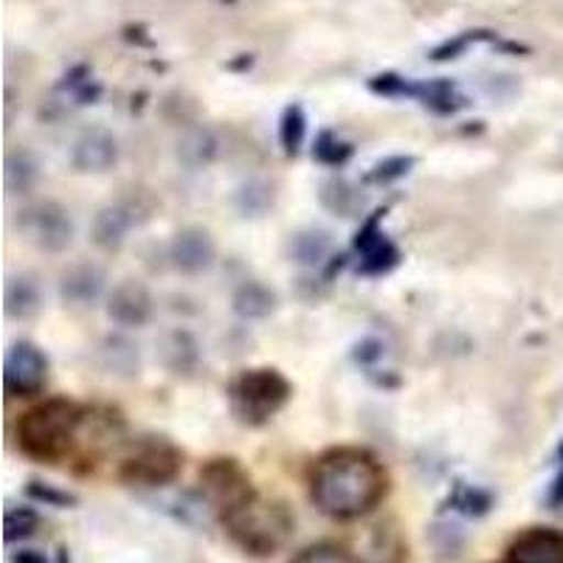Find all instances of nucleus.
<instances>
[{"mask_svg": "<svg viewBox=\"0 0 563 563\" xmlns=\"http://www.w3.org/2000/svg\"><path fill=\"white\" fill-rule=\"evenodd\" d=\"M384 496V467L364 451H330L316 462L313 474H310V499L330 519H361L375 510Z\"/></svg>", "mask_w": 563, "mask_h": 563, "instance_id": "1", "label": "nucleus"}, {"mask_svg": "<svg viewBox=\"0 0 563 563\" xmlns=\"http://www.w3.org/2000/svg\"><path fill=\"white\" fill-rule=\"evenodd\" d=\"M225 532L245 555L271 558L288 544L290 532H294V516L288 507L279 501H268L263 496H251L231 507L229 512L220 516Z\"/></svg>", "mask_w": 563, "mask_h": 563, "instance_id": "2", "label": "nucleus"}, {"mask_svg": "<svg viewBox=\"0 0 563 563\" xmlns=\"http://www.w3.org/2000/svg\"><path fill=\"white\" fill-rule=\"evenodd\" d=\"M79 417H82V411L70 400H59V397L37 406V409H32L20 420V449L26 451L29 456H34V460H63L77 445Z\"/></svg>", "mask_w": 563, "mask_h": 563, "instance_id": "3", "label": "nucleus"}, {"mask_svg": "<svg viewBox=\"0 0 563 563\" xmlns=\"http://www.w3.org/2000/svg\"><path fill=\"white\" fill-rule=\"evenodd\" d=\"M229 400L240 420L263 426L290 400V384L276 369H245L231 384Z\"/></svg>", "mask_w": 563, "mask_h": 563, "instance_id": "4", "label": "nucleus"}, {"mask_svg": "<svg viewBox=\"0 0 563 563\" xmlns=\"http://www.w3.org/2000/svg\"><path fill=\"white\" fill-rule=\"evenodd\" d=\"M180 471V451L175 449L173 442L164 437H144L133 445L122 462V482L128 485H144V487H158L167 485L178 476Z\"/></svg>", "mask_w": 563, "mask_h": 563, "instance_id": "5", "label": "nucleus"}, {"mask_svg": "<svg viewBox=\"0 0 563 563\" xmlns=\"http://www.w3.org/2000/svg\"><path fill=\"white\" fill-rule=\"evenodd\" d=\"M18 229L20 234L40 251L59 254L74 243V220L68 209H63L54 200H37L18 211Z\"/></svg>", "mask_w": 563, "mask_h": 563, "instance_id": "6", "label": "nucleus"}, {"mask_svg": "<svg viewBox=\"0 0 563 563\" xmlns=\"http://www.w3.org/2000/svg\"><path fill=\"white\" fill-rule=\"evenodd\" d=\"M200 485H203V496L214 510L223 516L231 507H238L240 501L254 496L251 479L243 474V467L234 460H214L200 471Z\"/></svg>", "mask_w": 563, "mask_h": 563, "instance_id": "7", "label": "nucleus"}, {"mask_svg": "<svg viewBox=\"0 0 563 563\" xmlns=\"http://www.w3.org/2000/svg\"><path fill=\"white\" fill-rule=\"evenodd\" d=\"M350 552L358 563H404L409 544L395 519H378L352 538Z\"/></svg>", "mask_w": 563, "mask_h": 563, "instance_id": "8", "label": "nucleus"}, {"mask_svg": "<svg viewBox=\"0 0 563 563\" xmlns=\"http://www.w3.org/2000/svg\"><path fill=\"white\" fill-rule=\"evenodd\" d=\"M48 380V361L43 352L29 341H18L7 352L3 364V384H7L9 397H32Z\"/></svg>", "mask_w": 563, "mask_h": 563, "instance_id": "9", "label": "nucleus"}, {"mask_svg": "<svg viewBox=\"0 0 563 563\" xmlns=\"http://www.w3.org/2000/svg\"><path fill=\"white\" fill-rule=\"evenodd\" d=\"M214 256H218L214 240L209 231L198 229V225L180 229L169 243V260L180 274H206L214 265Z\"/></svg>", "mask_w": 563, "mask_h": 563, "instance_id": "10", "label": "nucleus"}, {"mask_svg": "<svg viewBox=\"0 0 563 563\" xmlns=\"http://www.w3.org/2000/svg\"><path fill=\"white\" fill-rule=\"evenodd\" d=\"M155 310L153 294L141 282L124 279L119 282L108 296V316L122 327H144L150 324Z\"/></svg>", "mask_w": 563, "mask_h": 563, "instance_id": "11", "label": "nucleus"}, {"mask_svg": "<svg viewBox=\"0 0 563 563\" xmlns=\"http://www.w3.org/2000/svg\"><path fill=\"white\" fill-rule=\"evenodd\" d=\"M507 563H563V532L552 527L521 532L507 550Z\"/></svg>", "mask_w": 563, "mask_h": 563, "instance_id": "12", "label": "nucleus"}, {"mask_svg": "<svg viewBox=\"0 0 563 563\" xmlns=\"http://www.w3.org/2000/svg\"><path fill=\"white\" fill-rule=\"evenodd\" d=\"M74 167L79 173H108L119 161V144L108 128H88L74 144Z\"/></svg>", "mask_w": 563, "mask_h": 563, "instance_id": "13", "label": "nucleus"}, {"mask_svg": "<svg viewBox=\"0 0 563 563\" xmlns=\"http://www.w3.org/2000/svg\"><path fill=\"white\" fill-rule=\"evenodd\" d=\"M124 434V426L122 420L110 411L102 409H93V411H82L79 417V431H77V445L82 449V454L90 456H99L104 451L115 449L119 440ZM74 445V449H77Z\"/></svg>", "mask_w": 563, "mask_h": 563, "instance_id": "14", "label": "nucleus"}, {"mask_svg": "<svg viewBox=\"0 0 563 563\" xmlns=\"http://www.w3.org/2000/svg\"><path fill=\"white\" fill-rule=\"evenodd\" d=\"M104 288H108V276H104V271L93 263L70 265V268L59 276V296H63V301L79 305V308L97 305L104 296Z\"/></svg>", "mask_w": 563, "mask_h": 563, "instance_id": "15", "label": "nucleus"}, {"mask_svg": "<svg viewBox=\"0 0 563 563\" xmlns=\"http://www.w3.org/2000/svg\"><path fill=\"white\" fill-rule=\"evenodd\" d=\"M135 225V209L124 200L102 206L93 218V243L104 251H119Z\"/></svg>", "mask_w": 563, "mask_h": 563, "instance_id": "16", "label": "nucleus"}, {"mask_svg": "<svg viewBox=\"0 0 563 563\" xmlns=\"http://www.w3.org/2000/svg\"><path fill=\"white\" fill-rule=\"evenodd\" d=\"M333 249V238L330 231L324 229H301L296 231L288 243V254L296 265H305V268H313L321 265Z\"/></svg>", "mask_w": 563, "mask_h": 563, "instance_id": "17", "label": "nucleus"}, {"mask_svg": "<svg viewBox=\"0 0 563 563\" xmlns=\"http://www.w3.org/2000/svg\"><path fill=\"white\" fill-rule=\"evenodd\" d=\"M276 301H279L276 290H271L263 282L251 279L240 285L231 305H234V313L243 316V319H265L276 310Z\"/></svg>", "mask_w": 563, "mask_h": 563, "instance_id": "18", "label": "nucleus"}, {"mask_svg": "<svg viewBox=\"0 0 563 563\" xmlns=\"http://www.w3.org/2000/svg\"><path fill=\"white\" fill-rule=\"evenodd\" d=\"M218 155V139L209 128H195L178 141V158L184 161L186 167L200 169L209 167L211 161Z\"/></svg>", "mask_w": 563, "mask_h": 563, "instance_id": "19", "label": "nucleus"}, {"mask_svg": "<svg viewBox=\"0 0 563 563\" xmlns=\"http://www.w3.org/2000/svg\"><path fill=\"white\" fill-rule=\"evenodd\" d=\"M321 203L324 209H330L333 214H341V218H352V214H358V209L364 206V198L350 180L344 178H330L321 184V192H319Z\"/></svg>", "mask_w": 563, "mask_h": 563, "instance_id": "20", "label": "nucleus"}, {"mask_svg": "<svg viewBox=\"0 0 563 563\" xmlns=\"http://www.w3.org/2000/svg\"><path fill=\"white\" fill-rule=\"evenodd\" d=\"M7 316L9 319H29L37 313L40 308V294L37 285L26 276H14L7 282Z\"/></svg>", "mask_w": 563, "mask_h": 563, "instance_id": "21", "label": "nucleus"}, {"mask_svg": "<svg viewBox=\"0 0 563 563\" xmlns=\"http://www.w3.org/2000/svg\"><path fill=\"white\" fill-rule=\"evenodd\" d=\"M409 97L422 99V104H429V108L440 110V113H454V110L462 104V99L456 97L454 82H449V79H434V82L411 85Z\"/></svg>", "mask_w": 563, "mask_h": 563, "instance_id": "22", "label": "nucleus"}, {"mask_svg": "<svg viewBox=\"0 0 563 563\" xmlns=\"http://www.w3.org/2000/svg\"><path fill=\"white\" fill-rule=\"evenodd\" d=\"M7 189L9 195H23L29 192L37 180V161L32 158V153L26 150H18V153H9L7 158Z\"/></svg>", "mask_w": 563, "mask_h": 563, "instance_id": "23", "label": "nucleus"}, {"mask_svg": "<svg viewBox=\"0 0 563 563\" xmlns=\"http://www.w3.org/2000/svg\"><path fill=\"white\" fill-rule=\"evenodd\" d=\"M305 133H308V119H305V110L299 104H290L285 108L279 119V141L282 150L288 155H296L301 147V141H305Z\"/></svg>", "mask_w": 563, "mask_h": 563, "instance_id": "24", "label": "nucleus"}, {"mask_svg": "<svg viewBox=\"0 0 563 563\" xmlns=\"http://www.w3.org/2000/svg\"><path fill=\"white\" fill-rule=\"evenodd\" d=\"M274 206V189L265 180H249L238 192V209L245 218H260Z\"/></svg>", "mask_w": 563, "mask_h": 563, "instance_id": "25", "label": "nucleus"}, {"mask_svg": "<svg viewBox=\"0 0 563 563\" xmlns=\"http://www.w3.org/2000/svg\"><path fill=\"white\" fill-rule=\"evenodd\" d=\"M3 527H7V544H18V541L37 532L40 516L32 507H9Z\"/></svg>", "mask_w": 563, "mask_h": 563, "instance_id": "26", "label": "nucleus"}, {"mask_svg": "<svg viewBox=\"0 0 563 563\" xmlns=\"http://www.w3.org/2000/svg\"><path fill=\"white\" fill-rule=\"evenodd\" d=\"M429 538L431 547H434L442 561H456L462 555V550H465V536H462V530L456 525L431 527Z\"/></svg>", "mask_w": 563, "mask_h": 563, "instance_id": "27", "label": "nucleus"}, {"mask_svg": "<svg viewBox=\"0 0 563 563\" xmlns=\"http://www.w3.org/2000/svg\"><path fill=\"white\" fill-rule=\"evenodd\" d=\"M451 505L456 507L465 516H485L493 505V496L482 487L474 485H456L454 496H451Z\"/></svg>", "mask_w": 563, "mask_h": 563, "instance_id": "28", "label": "nucleus"}, {"mask_svg": "<svg viewBox=\"0 0 563 563\" xmlns=\"http://www.w3.org/2000/svg\"><path fill=\"white\" fill-rule=\"evenodd\" d=\"M397 260H400V254H397L395 245L389 243V240H380L378 245H372L369 251H364V260H361V274L366 276H378V274H386L389 268H395Z\"/></svg>", "mask_w": 563, "mask_h": 563, "instance_id": "29", "label": "nucleus"}, {"mask_svg": "<svg viewBox=\"0 0 563 563\" xmlns=\"http://www.w3.org/2000/svg\"><path fill=\"white\" fill-rule=\"evenodd\" d=\"M290 563H358V561H355V555H352L346 547L321 541V544L305 547V550H301Z\"/></svg>", "mask_w": 563, "mask_h": 563, "instance_id": "30", "label": "nucleus"}, {"mask_svg": "<svg viewBox=\"0 0 563 563\" xmlns=\"http://www.w3.org/2000/svg\"><path fill=\"white\" fill-rule=\"evenodd\" d=\"M313 155L316 161H321V164H327V167H344L352 155V147L346 144V141L335 139L333 133H321L319 141H316Z\"/></svg>", "mask_w": 563, "mask_h": 563, "instance_id": "31", "label": "nucleus"}, {"mask_svg": "<svg viewBox=\"0 0 563 563\" xmlns=\"http://www.w3.org/2000/svg\"><path fill=\"white\" fill-rule=\"evenodd\" d=\"M411 167H415V158H409V155H395V158H386L380 164H375L369 169V175H366V180L369 184H391V180L409 175Z\"/></svg>", "mask_w": 563, "mask_h": 563, "instance_id": "32", "label": "nucleus"}, {"mask_svg": "<svg viewBox=\"0 0 563 563\" xmlns=\"http://www.w3.org/2000/svg\"><path fill=\"white\" fill-rule=\"evenodd\" d=\"M490 37H493L490 32H465V34H460V37L445 40V43H442V45H437L434 52H431V59H434V63H445V59H456L462 52H465V48H467V45H471V43H476V40H490Z\"/></svg>", "mask_w": 563, "mask_h": 563, "instance_id": "33", "label": "nucleus"}, {"mask_svg": "<svg viewBox=\"0 0 563 563\" xmlns=\"http://www.w3.org/2000/svg\"><path fill=\"white\" fill-rule=\"evenodd\" d=\"M29 496L37 501H43V505H48V507L77 505V496H70V493H65V490H57V487H52V485H43V482H32V485H29Z\"/></svg>", "mask_w": 563, "mask_h": 563, "instance_id": "34", "label": "nucleus"}, {"mask_svg": "<svg viewBox=\"0 0 563 563\" xmlns=\"http://www.w3.org/2000/svg\"><path fill=\"white\" fill-rule=\"evenodd\" d=\"M384 214H386V209L375 211V214H372V218L366 220L364 225H361L358 234H355V249H358L361 254H364V251H369L372 245H378L380 240H384V234L378 231V223L384 220Z\"/></svg>", "mask_w": 563, "mask_h": 563, "instance_id": "35", "label": "nucleus"}, {"mask_svg": "<svg viewBox=\"0 0 563 563\" xmlns=\"http://www.w3.org/2000/svg\"><path fill=\"white\" fill-rule=\"evenodd\" d=\"M369 88L375 93H384V97H409L411 93V85L397 74H380V77L372 79Z\"/></svg>", "mask_w": 563, "mask_h": 563, "instance_id": "36", "label": "nucleus"}, {"mask_svg": "<svg viewBox=\"0 0 563 563\" xmlns=\"http://www.w3.org/2000/svg\"><path fill=\"white\" fill-rule=\"evenodd\" d=\"M547 505H550V510H563V471L555 476V482L550 485V493H547Z\"/></svg>", "mask_w": 563, "mask_h": 563, "instance_id": "37", "label": "nucleus"}, {"mask_svg": "<svg viewBox=\"0 0 563 563\" xmlns=\"http://www.w3.org/2000/svg\"><path fill=\"white\" fill-rule=\"evenodd\" d=\"M12 563H48V558L37 550H20L12 555Z\"/></svg>", "mask_w": 563, "mask_h": 563, "instance_id": "38", "label": "nucleus"}, {"mask_svg": "<svg viewBox=\"0 0 563 563\" xmlns=\"http://www.w3.org/2000/svg\"><path fill=\"white\" fill-rule=\"evenodd\" d=\"M57 563H70V555H68V550H59V555H57Z\"/></svg>", "mask_w": 563, "mask_h": 563, "instance_id": "39", "label": "nucleus"}, {"mask_svg": "<svg viewBox=\"0 0 563 563\" xmlns=\"http://www.w3.org/2000/svg\"><path fill=\"white\" fill-rule=\"evenodd\" d=\"M558 460L563 462V442H561V445H558Z\"/></svg>", "mask_w": 563, "mask_h": 563, "instance_id": "40", "label": "nucleus"}]
</instances>
